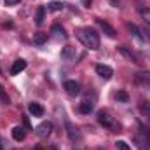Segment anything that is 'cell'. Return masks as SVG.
<instances>
[{"label":"cell","mask_w":150,"mask_h":150,"mask_svg":"<svg viewBox=\"0 0 150 150\" xmlns=\"http://www.w3.org/2000/svg\"><path fill=\"white\" fill-rule=\"evenodd\" d=\"M134 84H138V86H150V72H138V74L134 75Z\"/></svg>","instance_id":"5"},{"label":"cell","mask_w":150,"mask_h":150,"mask_svg":"<svg viewBox=\"0 0 150 150\" xmlns=\"http://www.w3.org/2000/svg\"><path fill=\"white\" fill-rule=\"evenodd\" d=\"M140 110H142V113H143L145 117L150 119V103L149 101H142V103H140Z\"/></svg>","instance_id":"18"},{"label":"cell","mask_w":150,"mask_h":150,"mask_svg":"<svg viewBox=\"0 0 150 150\" xmlns=\"http://www.w3.org/2000/svg\"><path fill=\"white\" fill-rule=\"evenodd\" d=\"M33 42L38 44V45H42L44 42H47V33H42V32L35 33V35H33Z\"/></svg>","instance_id":"16"},{"label":"cell","mask_w":150,"mask_h":150,"mask_svg":"<svg viewBox=\"0 0 150 150\" xmlns=\"http://www.w3.org/2000/svg\"><path fill=\"white\" fill-rule=\"evenodd\" d=\"M65 91L70 94V96H77L80 93V84L75 82V80H67L65 82Z\"/></svg>","instance_id":"6"},{"label":"cell","mask_w":150,"mask_h":150,"mask_svg":"<svg viewBox=\"0 0 150 150\" xmlns=\"http://www.w3.org/2000/svg\"><path fill=\"white\" fill-rule=\"evenodd\" d=\"M5 2V5H16V4H19L21 0H4Z\"/></svg>","instance_id":"24"},{"label":"cell","mask_w":150,"mask_h":150,"mask_svg":"<svg viewBox=\"0 0 150 150\" xmlns=\"http://www.w3.org/2000/svg\"><path fill=\"white\" fill-rule=\"evenodd\" d=\"M51 33H54L56 38H67V33H65V30H63V26H59V25H52V28H51Z\"/></svg>","instance_id":"14"},{"label":"cell","mask_w":150,"mask_h":150,"mask_svg":"<svg viewBox=\"0 0 150 150\" xmlns=\"http://www.w3.org/2000/svg\"><path fill=\"white\" fill-rule=\"evenodd\" d=\"M98 122L103 126V127H107V129H110V131H119L120 129V124L115 120V117H112L108 112H98Z\"/></svg>","instance_id":"2"},{"label":"cell","mask_w":150,"mask_h":150,"mask_svg":"<svg viewBox=\"0 0 150 150\" xmlns=\"http://www.w3.org/2000/svg\"><path fill=\"white\" fill-rule=\"evenodd\" d=\"M74 150H80V149H74Z\"/></svg>","instance_id":"26"},{"label":"cell","mask_w":150,"mask_h":150,"mask_svg":"<svg viewBox=\"0 0 150 150\" xmlns=\"http://www.w3.org/2000/svg\"><path fill=\"white\" fill-rule=\"evenodd\" d=\"M51 131H52V124L51 122H42V124H38L37 129H35L37 136H40V138H47L51 134Z\"/></svg>","instance_id":"4"},{"label":"cell","mask_w":150,"mask_h":150,"mask_svg":"<svg viewBox=\"0 0 150 150\" xmlns=\"http://www.w3.org/2000/svg\"><path fill=\"white\" fill-rule=\"evenodd\" d=\"M25 68H26V61L19 58V59L14 61V65H12V68H11V75H18L19 72H23Z\"/></svg>","instance_id":"9"},{"label":"cell","mask_w":150,"mask_h":150,"mask_svg":"<svg viewBox=\"0 0 150 150\" xmlns=\"http://www.w3.org/2000/svg\"><path fill=\"white\" fill-rule=\"evenodd\" d=\"M145 32L150 35V25H145Z\"/></svg>","instance_id":"25"},{"label":"cell","mask_w":150,"mask_h":150,"mask_svg":"<svg viewBox=\"0 0 150 150\" xmlns=\"http://www.w3.org/2000/svg\"><path fill=\"white\" fill-rule=\"evenodd\" d=\"M28 110H30V113H32L33 117H42V115H44V108H42L40 103H30V105H28Z\"/></svg>","instance_id":"11"},{"label":"cell","mask_w":150,"mask_h":150,"mask_svg":"<svg viewBox=\"0 0 150 150\" xmlns=\"http://www.w3.org/2000/svg\"><path fill=\"white\" fill-rule=\"evenodd\" d=\"M75 37L80 40V44L91 51H96L100 47V35L93 30V28H77L75 30Z\"/></svg>","instance_id":"1"},{"label":"cell","mask_w":150,"mask_h":150,"mask_svg":"<svg viewBox=\"0 0 150 150\" xmlns=\"http://www.w3.org/2000/svg\"><path fill=\"white\" fill-rule=\"evenodd\" d=\"M67 131H68V138H70L72 142H79V140H80V133H79V129L75 127L70 120H67Z\"/></svg>","instance_id":"8"},{"label":"cell","mask_w":150,"mask_h":150,"mask_svg":"<svg viewBox=\"0 0 150 150\" xmlns=\"http://www.w3.org/2000/svg\"><path fill=\"white\" fill-rule=\"evenodd\" d=\"M119 51H120V52H122V54H124V56H126L127 59H131L133 63H138V61H136V56H134V54H133L131 51H127L126 47H119Z\"/></svg>","instance_id":"17"},{"label":"cell","mask_w":150,"mask_h":150,"mask_svg":"<svg viewBox=\"0 0 150 150\" xmlns=\"http://www.w3.org/2000/svg\"><path fill=\"white\" fill-rule=\"evenodd\" d=\"M65 7V4L63 2H58V0H54V2H49L47 4V11H52V12H56V11H61Z\"/></svg>","instance_id":"15"},{"label":"cell","mask_w":150,"mask_h":150,"mask_svg":"<svg viewBox=\"0 0 150 150\" xmlns=\"http://www.w3.org/2000/svg\"><path fill=\"white\" fill-rule=\"evenodd\" d=\"M44 12H45V9L44 7H38V11H37V25H42V21H44Z\"/></svg>","instance_id":"21"},{"label":"cell","mask_w":150,"mask_h":150,"mask_svg":"<svg viewBox=\"0 0 150 150\" xmlns=\"http://www.w3.org/2000/svg\"><path fill=\"white\" fill-rule=\"evenodd\" d=\"M75 56H77V52H75L74 45H65V47H63V51H61V58H63L65 61H72V59H75Z\"/></svg>","instance_id":"7"},{"label":"cell","mask_w":150,"mask_h":150,"mask_svg":"<svg viewBox=\"0 0 150 150\" xmlns=\"http://www.w3.org/2000/svg\"><path fill=\"white\" fill-rule=\"evenodd\" d=\"M93 108H94V101H93V100H84V101L80 103V112L82 113L93 112Z\"/></svg>","instance_id":"13"},{"label":"cell","mask_w":150,"mask_h":150,"mask_svg":"<svg viewBox=\"0 0 150 150\" xmlns=\"http://www.w3.org/2000/svg\"><path fill=\"white\" fill-rule=\"evenodd\" d=\"M96 25H98V26H100V28H101L107 35H108V37H115V30H113L108 23H105L103 19H96Z\"/></svg>","instance_id":"10"},{"label":"cell","mask_w":150,"mask_h":150,"mask_svg":"<svg viewBox=\"0 0 150 150\" xmlns=\"http://www.w3.org/2000/svg\"><path fill=\"white\" fill-rule=\"evenodd\" d=\"M35 150H40V149H35Z\"/></svg>","instance_id":"27"},{"label":"cell","mask_w":150,"mask_h":150,"mask_svg":"<svg viewBox=\"0 0 150 150\" xmlns=\"http://www.w3.org/2000/svg\"><path fill=\"white\" fill-rule=\"evenodd\" d=\"M25 136H26V133H25V129H23V127L16 126V127L12 129V138H14L16 142H23V140H25Z\"/></svg>","instance_id":"12"},{"label":"cell","mask_w":150,"mask_h":150,"mask_svg":"<svg viewBox=\"0 0 150 150\" xmlns=\"http://www.w3.org/2000/svg\"><path fill=\"white\" fill-rule=\"evenodd\" d=\"M96 74L100 75L103 80H110L112 79V75H113V70L110 68V67H107V65H96Z\"/></svg>","instance_id":"3"},{"label":"cell","mask_w":150,"mask_h":150,"mask_svg":"<svg viewBox=\"0 0 150 150\" xmlns=\"http://www.w3.org/2000/svg\"><path fill=\"white\" fill-rule=\"evenodd\" d=\"M115 147H117V150H131V147H129L124 140H119V142L115 143Z\"/></svg>","instance_id":"22"},{"label":"cell","mask_w":150,"mask_h":150,"mask_svg":"<svg viewBox=\"0 0 150 150\" xmlns=\"http://www.w3.org/2000/svg\"><path fill=\"white\" fill-rule=\"evenodd\" d=\"M143 19H145V23H147V25H150V9L143 11Z\"/></svg>","instance_id":"23"},{"label":"cell","mask_w":150,"mask_h":150,"mask_svg":"<svg viewBox=\"0 0 150 150\" xmlns=\"http://www.w3.org/2000/svg\"><path fill=\"white\" fill-rule=\"evenodd\" d=\"M115 100H117V101H122V103H127L129 96H127V93H126V91H117V94H115Z\"/></svg>","instance_id":"20"},{"label":"cell","mask_w":150,"mask_h":150,"mask_svg":"<svg viewBox=\"0 0 150 150\" xmlns=\"http://www.w3.org/2000/svg\"><path fill=\"white\" fill-rule=\"evenodd\" d=\"M129 30H131V33H133V37H134V38H138L140 42L143 40V37H142V32L138 30V26H136V25H129Z\"/></svg>","instance_id":"19"}]
</instances>
